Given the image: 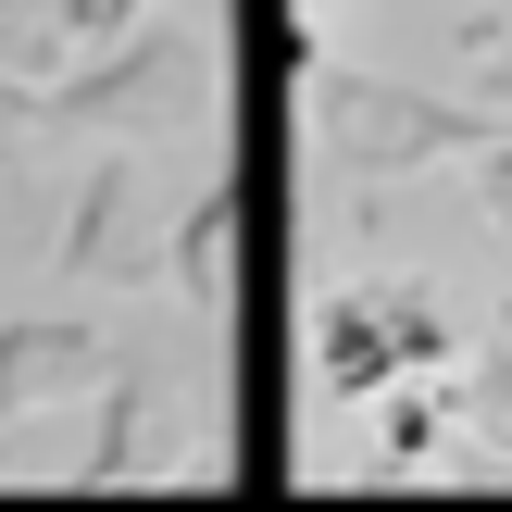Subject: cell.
<instances>
[{"label":"cell","instance_id":"cell-2","mask_svg":"<svg viewBox=\"0 0 512 512\" xmlns=\"http://www.w3.org/2000/svg\"><path fill=\"white\" fill-rule=\"evenodd\" d=\"M50 138H175L213 113V13H138L88 38V63L50 75Z\"/></svg>","mask_w":512,"mask_h":512},{"label":"cell","instance_id":"cell-7","mask_svg":"<svg viewBox=\"0 0 512 512\" xmlns=\"http://www.w3.org/2000/svg\"><path fill=\"white\" fill-rule=\"evenodd\" d=\"M388 375H400V350H388V313H375V275H350L313 313V388L325 400H375Z\"/></svg>","mask_w":512,"mask_h":512},{"label":"cell","instance_id":"cell-5","mask_svg":"<svg viewBox=\"0 0 512 512\" xmlns=\"http://www.w3.org/2000/svg\"><path fill=\"white\" fill-rule=\"evenodd\" d=\"M113 375V325L88 313H13L0 325V413H75Z\"/></svg>","mask_w":512,"mask_h":512},{"label":"cell","instance_id":"cell-8","mask_svg":"<svg viewBox=\"0 0 512 512\" xmlns=\"http://www.w3.org/2000/svg\"><path fill=\"white\" fill-rule=\"evenodd\" d=\"M375 400H388V413H375V463H388V475H425V463L450 450V375L400 363V375H388Z\"/></svg>","mask_w":512,"mask_h":512},{"label":"cell","instance_id":"cell-9","mask_svg":"<svg viewBox=\"0 0 512 512\" xmlns=\"http://www.w3.org/2000/svg\"><path fill=\"white\" fill-rule=\"evenodd\" d=\"M375 313H388V350L425 375H450V288L438 275H375Z\"/></svg>","mask_w":512,"mask_h":512},{"label":"cell","instance_id":"cell-10","mask_svg":"<svg viewBox=\"0 0 512 512\" xmlns=\"http://www.w3.org/2000/svg\"><path fill=\"white\" fill-rule=\"evenodd\" d=\"M450 425H463V438L512 475V338H488V350H475V375H463V400H450Z\"/></svg>","mask_w":512,"mask_h":512},{"label":"cell","instance_id":"cell-13","mask_svg":"<svg viewBox=\"0 0 512 512\" xmlns=\"http://www.w3.org/2000/svg\"><path fill=\"white\" fill-rule=\"evenodd\" d=\"M463 63H475V88L512 113V25H463Z\"/></svg>","mask_w":512,"mask_h":512},{"label":"cell","instance_id":"cell-3","mask_svg":"<svg viewBox=\"0 0 512 512\" xmlns=\"http://www.w3.org/2000/svg\"><path fill=\"white\" fill-rule=\"evenodd\" d=\"M50 263L75 288H150L163 263V225H150V138H113L88 175H75V213H63V250Z\"/></svg>","mask_w":512,"mask_h":512},{"label":"cell","instance_id":"cell-12","mask_svg":"<svg viewBox=\"0 0 512 512\" xmlns=\"http://www.w3.org/2000/svg\"><path fill=\"white\" fill-rule=\"evenodd\" d=\"M63 13H75V0H0V63L38 75L50 50H63Z\"/></svg>","mask_w":512,"mask_h":512},{"label":"cell","instance_id":"cell-1","mask_svg":"<svg viewBox=\"0 0 512 512\" xmlns=\"http://www.w3.org/2000/svg\"><path fill=\"white\" fill-rule=\"evenodd\" d=\"M300 100H313V150L350 175V188H413V175L463 163V150L500 138V100H438V88H400L375 63H325L300 38Z\"/></svg>","mask_w":512,"mask_h":512},{"label":"cell","instance_id":"cell-4","mask_svg":"<svg viewBox=\"0 0 512 512\" xmlns=\"http://www.w3.org/2000/svg\"><path fill=\"white\" fill-rule=\"evenodd\" d=\"M75 413H88V438L63 450V475H88V488H138V475H175V463H188V400H175L163 375H125L113 363Z\"/></svg>","mask_w":512,"mask_h":512},{"label":"cell","instance_id":"cell-6","mask_svg":"<svg viewBox=\"0 0 512 512\" xmlns=\"http://www.w3.org/2000/svg\"><path fill=\"white\" fill-rule=\"evenodd\" d=\"M238 250H250V188H200L188 225L163 238V275L188 313H238Z\"/></svg>","mask_w":512,"mask_h":512},{"label":"cell","instance_id":"cell-14","mask_svg":"<svg viewBox=\"0 0 512 512\" xmlns=\"http://www.w3.org/2000/svg\"><path fill=\"white\" fill-rule=\"evenodd\" d=\"M138 13H150V0H75L63 38H113V25H138Z\"/></svg>","mask_w":512,"mask_h":512},{"label":"cell","instance_id":"cell-11","mask_svg":"<svg viewBox=\"0 0 512 512\" xmlns=\"http://www.w3.org/2000/svg\"><path fill=\"white\" fill-rule=\"evenodd\" d=\"M25 163H50V100L0 63V175H25Z\"/></svg>","mask_w":512,"mask_h":512}]
</instances>
